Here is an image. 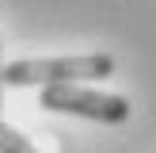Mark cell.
Wrapping results in <instances>:
<instances>
[{
  "mask_svg": "<svg viewBox=\"0 0 156 153\" xmlns=\"http://www.w3.org/2000/svg\"><path fill=\"white\" fill-rule=\"evenodd\" d=\"M0 107H4V65H0Z\"/></svg>",
  "mask_w": 156,
  "mask_h": 153,
  "instance_id": "obj_4",
  "label": "cell"
},
{
  "mask_svg": "<svg viewBox=\"0 0 156 153\" xmlns=\"http://www.w3.org/2000/svg\"><path fill=\"white\" fill-rule=\"evenodd\" d=\"M0 153H42V149H34L30 138H23L15 126H8V122L0 119Z\"/></svg>",
  "mask_w": 156,
  "mask_h": 153,
  "instance_id": "obj_3",
  "label": "cell"
},
{
  "mask_svg": "<svg viewBox=\"0 0 156 153\" xmlns=\"http://www.w3.org/2000/svg\"><path fill=\"white\" fill-rule=\"evenodd\" d=\"M38 107L76 115V119H91V122H107V126H118V122L129 119L126 96L95 92V88H84V84H50V88L38 92Z\"/></svg>",
  "mask_w": 156,
  "mask_h": 153,
  "instance_id": "obj_2",
  "label": "cell"
},
{
  "mask_svg": "<svg viewBox=\"0 0 156 153\" xmlns=\"http://www.w3.org/2000/svg\"><path fill=\"white\" fill-rule=\"evenodd\" d=\"M118 61L111 54H73V58H23L4 65V84L12 88H50V84H88L114 76Z\"/></svg>",
  "mask_w": 156,
  "mask_h": 153,
  "instance_id": "obj_1",
  "label": "cell"
}]
</instances>
